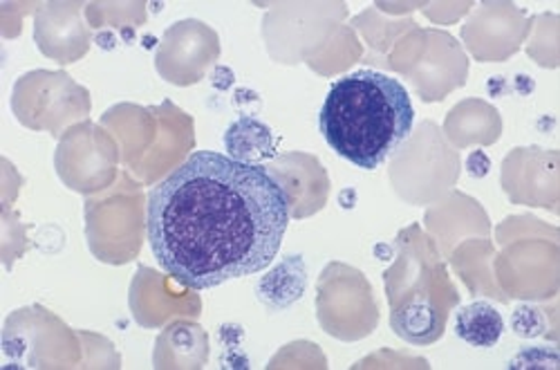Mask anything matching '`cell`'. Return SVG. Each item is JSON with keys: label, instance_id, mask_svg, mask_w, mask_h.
Listing matches in <instances>:
<instances>
[{"label": "cell", "instance_id": "52a82bcc", "mask_svg": "<svg viewBox=\"0 0 560 370\" xmlns=\"http://www.w3.org/2000/svg\"><path fill=\"white\" fill-rule=\"evenodd\" d=\"M511 326H513V331H516L518 337L532 339V337H538V335L545 333L547 321H545V314L540 310H536L532 305H523V308L513 312Z\"/></svg>", "mask_w": 560, "mask_h": 370}, {"label": "cell", "instance_id": "5b68a950", "mask_svg": "<svg viewBox=\"0 0 560 370\" xmlns=\"http://www.w3.org/2000/svg\"><path fill=\"white\" fill-rule=\"evenodd\" d=\"M502 333L504 319L487 301L464 305L455 316V335L474 348H493Z\"/></svg>", "mask_w": 560, "mask_h": 370}, {"label": "cell", "instance_id": "7a4b0ae2", "mask_svg": "<svg viewBox=\"0 0 560 370\" xmlns=\"http://www.w3.org/2000/svg\"><path fill=\"white\" fill-rule=\"evenodd\" d=\"M412 124L408 90L377 70H357L335 81L318 115L323 140L363 171L380 169L412 132Z\"/></svg>", "mask_w": 560, "mask_h": 370}, {"label": "cell", "instance_id": "8992f818", "mask_svg": "<svg viewBox=\"0 0 560 370\" xmlns=\"http://www.w3.org/2000/svg\"><path fill=\"white\" fill-rule=\"evenodd\" d=\"M224 144L233 160L247 164H256V160H265L273 153L271 130L252 117H241L236 124H231Z\"/></svg>", "mask_w": 560, "mask_h": 370}, {"label": "cell", "instance_id": "277c9868", "mask_svg": "<svg viewBox=\"0 0 560 370\" xmlns=\"http://www.w3.org/2000/svg\"><path fill=\"white\" fill-rule=\"evenodd\" d=\"M307 288V269L303 256H288L280 261L258 286V299L271 310L280 312L296 303Z\"/></svg>", "mask_w": 560, "mask_h": 370}, {"label": "cell", "instance_id": "3957f363", "mask_svg": "<svg viewBox=\"0 0 560 370\" xmlns=\"http://www.w3.org/2000/svg\"><path fill=\"white\" fill-rule=\"evenodd\" d=\"M390 328L412 346H431L444 335L446 312L431 294L419 292L393 305Z\"/></svg>", "mask_w": 560, "mask_h": 370}, {"label": "cell", "instance_id": "6da1fadb", "mask_svg": "<svg viewBox=\"0 0 560 370\" xmlns=\"http://www.w3.org/2000/svg\"><path fill=\"white\" fill-rule=\"evenodd\" d=\"M292 220L269 169L198 151L149 194L147 234L160 267L191 290L267 269Z\"/></svg>", "mask_w": 560, "mask_h": 370}]
</instances>
